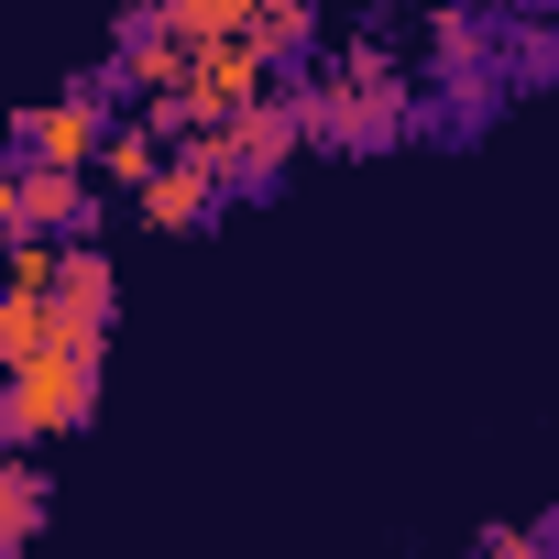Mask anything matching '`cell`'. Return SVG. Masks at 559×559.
Instances as JSON below:
<instances>
[{
  "instance_id": "obj_1",
  "label": "cell",
  "mask_w": 559,
  "mask_h": 559,
  "mask_svg": "<svg viewBox=\"0 0 559 559\" xmlns=\"http://www.w3.org/2000/svg\"><path fill=\"white\" fill-rule=\"evenodd\" d=\"M88 406H99V330H67L23 362H0V450H45L88 428Z\"/></svg>"
},
{
  "instance_id": "obj_2",
  "label": "cell",
  "mask_w": 559,
  "mask_h": 559,
  "mask_svg": "<svg viewBox=\"0 0 559 559\" xmlns=\"http://www.w3.org/2000/svg\"><path fill=\"white\" fill-rule=\"evenodd\" d=\"M286 110H297V143H341V154H373V143L406 132V88H395L384 56H341L330 78L286 88Z\"/></svg>"
},
{
  "instance_id": "obj_3",
  "label": "cell",
  "mask_w": 559,
  "mask_h": 559,
  "mask_svg": "<svg viewBox=\"0 0 559 559\" xmlns=\"http://www.w3.org/2000/svg\"><path fill=\"white\" fill-rule=\"evenodd\" d=\"M209 165H219V187H263L274 165L297 154V110H286V88H263V99H241V110H219V121H198L187 132Z\"/></svg>"
},
{
  "instance_id": "obj_4",
  "label": "cell",
  "mask_w": 559,
  "mask_h": 559,
  "mask_svg": "<svg viewBox=\"0 0 559 559\" xmlns=\"http://www.w3.org/2000/svg\"><path fill=\"white\" fill-rule=\"evenodd\" d=\"M263 88H274V45H252V34H198L187 67H176V110H187V132L219 121V110H241V99H263Z\"/></svg>"
},
{
  "instance_id": "obj_5",
  "label": "cell",
  "mask_w": 559,
  "mask_h": 559,
  "mask_svg": "<svg viewBox=\"0 0 559 559\" xmlns=\"http://www.w3.org/2000/svg\"><path fill=\"white\" fill-rule=\"evenodd\" d=\"M99 132H110V78H78V88H56V99H34V110L12 121V154H34V165H88Z\"/></svg>"
},
{
  "instance_id": "obj_6",
  "label": "cell",
  "mask_w": 559,
  "mask_h": 559,
  "mask_svg": "<svg viewBox=\"0 0 559 559\" xmlns=\"http://www.w3.org/2000/svg\"><path fill=\"white\" fill-rule=\"evenodd\" d=\"M219 198H230V187H219V165H209V154L187 143V132H176V143H165V165H154L143 187H132L143 230H198V219H219Z\"/></svg>"
},
{
  "instance_id": "obj_7",
  "label": "cell",
  "mask_w": 559,
  "mask_h": 559,
  "mask_svg": "<svg viewBox=\"0 0 559 559\" xmlns=\"http://www.w3.org/2000/svg\"><path fill=\"white\" fill-rule=\"evenodd\" d=\"M12 209H23V230H56V241H78L99 219L88 165H34V154H12Z\"/></svg>"
},
{
  "instance_id": "obj_8",
  "label": "cell",
  "mask_w": 559,
  "mask_h": 559,
  "mask_svg": "<svg viewBox=\"0 0 559 559\" xmlns=\"http://www.w3.org/2000/svg\"><path fill=\"white\" fill-rule=\"evenodd\" d=\"M176 67H187V34L154 12V0H132V12H121V45H110V78H121L132 99H154V88H176Z\"/></svg>"
},
{
  "instance_id": "obj_9",
  "label": "cell",
  "mask_w": 559,
  "mask_h": 559,
  "mask_svg": "<svg viewBox=\"0 0 559 559\" xmlns=\"http://www.w3.org/2000/svg\"><path fill=\"white\" fill-rule=\"evenodd\" d=\"M45 297H56V319H78V330H110V252L78 230V241H56V274H45Z\"/></svg>"
},
{
  "instance_id": "obj_10",
  "label": "cell",
  "mask_w": 559,
  "mask_h": 559,
  "mask_svg": "<svg viewBox=\"0 0 559 559\" xmlns=\"http://www.w3.org/2000/svg\"><path fill=\"white\" fill-rule=\"evenodd\" d=\"M154 165H165V132H154V121H110L99 154H88V187H121V198H132Z\"/></svg>"
},
{
  "instance_id": "obj_11",
  "label": "cell",
  "mask_w": 559,
  "mask_h": 559,
  "mask_svg": "<svg viewBox=\"0 0 559 559\" xmlns=\"http://www.w3.org/2000/svg\"><path fill=\"white\" fill-rule=\"evenodd\" d=\"M34 526H45V472L23 450H0V548H23Z\"/></svg>"
},
{
  "instance_id": "obj_12",
  "label": "cell",
  "mask_w": 559,
  "mask_h": 559,
  "mask_svg": "<svg viewBox=\"0 0 559 559\" xmlns=\"http://www.w3.org/2000/svg\"><path fill=\"white\" fill-rule=\"evenodd\" d=\"M154 12L198 45V34H241V23H252V0H154Z\"/></svg>"
},
{
  "instance_id": "obj_13",
  "label": "cell",
  "mask_w": 559,
  "mask_h": 559,
  "mask_svg": "<svg viewBox=\"0 0 559 559\" xmlns=\"http://www.w3.org/2000/svg\"><path fill=\"white\" fill-rule=\"evenodd\" d=\"M526 548H548V526H493L483 537V559H526Z\"/></svg>"
},
{
  "instance_id": "obj_14",
  "label": "cell",
  "mask_w": 559,
  "mask_h": 559,
  "mask_svg": "<svg viewBox=\"0 0 559 559\" xmlns=\"http://www.w3.org/2000/svg\"><path fill=\"white\" fill-rule=\"evenodd\" d=\"M0 230H23V209H12V165H0Z\"/></svg>"
}]
</instances>
